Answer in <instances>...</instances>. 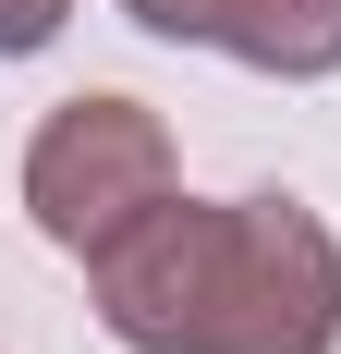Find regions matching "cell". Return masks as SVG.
<instances>
[{
    "instance_id": "5b68a950",
    "label": "cell",
    "mask_w": 341,
    "mask_h": 354,
    "mask_svg": "<svg viewBox=\"0 0 341 354\" xmlns=\"http://www.w3.org/2000/svg\"><path fill=\"white\" fill-rule=\"evenodd\" d=\"M61 12L73 0H0V62H37V49L61 37Z\"/></svg>"
},
{
    "instance_id": "7a4b0ae2",
    "label": "cell",
    "mask_w": 341,
    "mask_h": 354,
    "mask_svg": "<svg viewBox=\"0 0 341 354\" xmlns=\"http://www.w3.org/2000/svg\"><path fill=\"white\" fill-rule=\"evenodd\" d=\"M159 196H170V122H159L146 98L86 86V98H61L49 122H37V147H25V220H37L61 257L122 245Z\"/></svg>"
},
{
    "instance_id": "277c9868",
    "label": "cell",
    "mask_w": 341,
    "mask_h": 354,
    "mask_svg": "<svg viewBox=\"0 0 341 354\" xmlns=\"http://www.w3.org/2000/svg\"><path fill=\"white\" fill-rule=\"evenodd\" d=\"M122 12H135L146 37H170V49H207V37H220V0H122Z\"/></svg>"
},
{
    "instance_id": "3957f363",
    "label": "cell",
    "mask_w": 341,
    "mask_h": 354,
    "mask_svg": "<svg viewBox=\"0 0 341 354\" xmlns=\"http://www.w3.org/2000/svg\"><path fill=\"white\" fill-rule=\"evenodd\" d=\"M244 73H280V86H317L341 73V0H220V37Z\"/></svg>"
},
{
    "instance_id": "6da1fadb",
    "label": "cell",
    "mask_w": 341,
    "mask_h": 354,
    "mask_svg": "<svg viewBox=\"0 0 341 354\" xmlns=\"http://www.w3.org/2000/svg\"><path fill=\"white\" fill-rule=\"evenodd\" d=\"M122 354H341V245L305 196H183L86 257Z\"/></svg>"
}]
</instances>
